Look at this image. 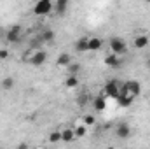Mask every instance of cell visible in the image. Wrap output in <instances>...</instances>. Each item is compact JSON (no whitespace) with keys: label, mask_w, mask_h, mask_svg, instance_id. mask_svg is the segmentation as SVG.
Masks as SVG:
<instances>
[{"label":"cell","mask_w":150,"mask_h":149,"mask_svg":"<svg viewBox=\"0 0 150 149\" xmlns=\"http://www.w3.org/2000/svg\"><path fill=\"white\" fill-rule=\"evenodd\" d=\"M117 102H119L120 107H131L133 102H134V97H131V95H119Z\"/></svg>","instance_id":"obj_10"},{"label":"cell","mask_w":150,"mask_h":149,"mask_svg":"<svg viewBox=\"0 0 150 149\" xmlns=\"http://www.w3.org/2000/svg\"><path fill=\"white\" fill-rule=\"evenodd\" d=\"M75 137H79V139H82V137H86V133H87V126H84V125H80V126H75Z\"/></svg>","instance_id":"obj_17"},{"label":"cell","mask_w":150,"mask_h":149,"mask_svg":"<svg viewBox=\"0 0 150 149\" xmlns=\"http://www.w3.org/2000/svg\"><path fill=\"white\" fill-rule=\"evenodd\" d=\"M87 98H89V97H87L86 93H82V95L79 97V105H82V107H84V105L87 104Z\"/></svg>","instance_id":"obj_24"},{"label":"cell","mask_w":150,"mask_h":149,"mask_svg":"<svg viewBox=\"0 0 150 149\" xmlns=\"http://www.w3.org/2000/svg\"><path fill=\"white\" fill-rule=\"evenodd\" d=\"M115 135H117L119 139H127V137L131 135V126H129L127 123H119L117 128H115Z\"/></svg>","instance_id":"obj_6"},{"label":"cell","mask_w":150,"mask_h":149,"mask_svg":"<svg viewBox=\"0 0 150 149\" xmlns=\"http://www.w3.org/2000/svg\"><path fill=\"white\" fill-rule=\"evenodd\" d=\"M18 149H28V144H25V142H23V144H19V146H18Z\"/></svg>","instance_id":"obj_26"},{"label":"cell","mask_w":150,"mask_h":149,"mask_svg":"<svg viewBox=\"0 0 150 149\" xmlns=\"http://www.w3.org/2000/svg\"><path fill=\"white\" fill-rule=\"evenodd\" d=\"M94 123H96V119H94L93 114H86L84 116V126H93Z\"/></svg>","instance_id":"obj_20"},{"label":"cell","mask_w":150,"mask_h":149,"mask_svg":"<svg viewBox=\"0 0 150 149\" xmlns=\"http://www.w3.org/2000/svg\"><path fill=\"white\" fill-rule=\"evenodd\" d=\"M40 44H42V39H40V35H38V37L32 39V42H30V47H35V49H37Z\"/></svg>","instance_id":"obj_23"},{"label":"cell","mask_w":150,"mask_h":149,"mask_svg":"<svg viewBox=\"0 0 150 149\" xmlns=\"http://www.w3.org/2000/svg\"><path fill=\"white\" fill-rule=\"evenodd\" d=\"M45 60H47V53L42 51V49H38V51L33 53V56L30 58V63H32L33 67H40V65L45 63Z\"/></svg>","instance_id":"obj_5"},{"label":"cell","mask_w":150,"mask_h":149,"mask_svg":"<svg viewBox=\"0 0 150 149\" xmlns=\"http://www.w3.org/2000/svg\"><path fill=\"white\" fill-rule=\"evenodd\" d=\"M110 49H112L113 54H122V53H126V42H124V39L120 37H112L110 39Z\"/></svg>","instance_id":"obj_4"},{"label":"cell","mask_w":150,"mask_h":149,"mask_svg":"<svg viewBox=\"0 0 150 149\" xmlns=\"http://www.w3.org/2000/svg\"><path fill=\"white\" fill-rule=\"evenodd\" d=\"M40 39H42V42H52L54 40V32L51 28H44L42 34H40Z\"/></svg>","instance_id":"obj_16"},{"label":"cell","mask_w":150,"mask_h":149,"mask_svg":"<svg viewBox=\"0 0 150 149\" xmlns=\"http://www.w3.org/2000/svg\"><path fill=\"white\" fill-rule=\"evenodd\" d=\"M75 139V132L72 128H65V130H61V142H67V144H70V142H74Z\"/></svg>","instance_id":"obj_11"},{"label":"cell","mask_w":150,"mask_h":149,"mask_svg":"<svg viewBox=\"0 0 150 149\" xmlns=\"http://www.w3.org/2000/svg\"><path fill=\"white\" fill-rule=\"evenodd\" d=\"M150 42L149 35H138V37L134 39V47L136 49H143V47H147Z\"/></svg>","instance_id":"obj_13"},{"label":"cell","mask_w":150,"mask_h":149,"mask_svg":"<svg viewBox=\"0 0 150 149\" xmlns=\"http://www.w3.org/2000/svg\"><path fill=\"white\" fill-rule=\"evenodd\" d=\"M75 49L79 53H86L89 51V37H80L77 42H75Z\"/></svg>","instance_id":"obj_9"},{"label":"cell","mask_w":150,"mask_h":149,"mask_svg":"<svg viewBox=\"0 0 150 149\" xmlns=\"http://www.w3.org/2000/svg\"><path fill=\"white\" fill-rule=\"evenodd\" d=\"M9 58V51L7 49H0V60H7Z\"/></svg>","instance_id":"obj_25"},{"label":"cell","mask_w":150,"mask_h":149,"mask_svg":"<svg viewBox=\"0 0 150 149\" xmlns=\"http://www.w3.org/2000/svg\"><path fill=\"white\" fill-rule=\"evenodd\" d=\"M120 95V82L115 81V79H110L107 84H105V97H112L117 100V97Z\"/></svg>","instance_id":"obj_1"},{"label":"cell","mask_w":150,"mask_h":149,"mask_svg":"<svg viewBox=\"0 0 150 149\" xmlns=\"http://www.w3.org/2000/svg\"><path fill=\"white\" fill-rule=\"evenodd\" d=\"M65 84H67V88H75V86L79 84L77 75H68V77H67V81H65Z\"/></svg>","instance_id":"obj_18"},{"label":"cell","mask_w":150,"mask_h":149,"mask_svg":"<svg viewBox=\"0 0 150 149\" xmlns=\"http://www.w3.org/2000/svg\"><path fill=\"white\" fill-rule=\"evenodd\" d=\"M107 149H115V148H113V146H108V148H107Z\"/></svg>","instance_id":"obj_28"},{"label":"cell","mask_w":150,"mask_h":149,"mask_svg":"<svg viewBox=\"0 0 150 149\" xmlns=\"http://www.w3.org/2000/svg\"><path fill=\"white\" fill-rule=\"evenodd\" d=\"M67 69H68V74L70 75H77V72L80 70V65H79V63H70Z\"/></svg>","instance_id":"obj_22"},{"label":"cell","mask_w":150,"mask_h":149,"mask_svg":"<svg viewBox=\"0 0 150 149\" xmlns=\"http://www.w3.org/2000/svg\"><path fill=\"white\" fill-rule=\"evenodd\" d=\"M145 65H147V69H150V56L145 60Z\"/></svg>","instance_id":"obj_27"},{"label":"cell","mask_w":150,"mask_h":149,"mask_svg":"<svg viewBox=\"0 0 150 149\" xmlns=\"http://www.w3.org/2000/svg\"><path fill=\"white\" fill-rule=\"evenodd\" d=\"M12 86H14V79H12V77H5V79L2 81V88H4V90H11Z\"/></svg>","instance_id":"obj_19"},{"label":"cell","mask_w":150,"mask_h":149,"mask_svg":"<svg viewBox=\"0 0 150 149\" xmlns=\"http://www.w3.org/2000/svg\"><path fill=\"white\" fill-rule=\"evenodd\" d=\"M21 34H23V27H21V25H14V27H11L9 32L5 34V40H7L9 44H16V42H19Z\"/></svg>","instance_id":"obj_2"},{"label":"cell","mask_w":150,"mask_h":149,"mask_svg":"<svg viewBox=\"0 0 150 149\" xmlns=\"http://www.w3.org/2000/svg\"><path fill=\"white\" fill-rule=\"evenodd\" d=\"M93 107H94V111H98V112L105 111V109H107V98H105V95L94 97V98H93Z\"/></svg>","instance_id":"obj_7"},{"label":"cell","mask_w":150,"mask_h":149,"mask_svg":"<svg viewBox=\"0 0 150 149\" xmlns=\"http://www.w3.org/2000/svg\"><path fill=\"white\" fill-rule=\"evenodd\" d=\"M70 63H72V56H70L68 53L59 54V56H58V60H56V65H58V67H68Z\"/></svg>","instance_id":"obj_12"},{"label":"cell","mask_w":150,"mask_h":149,"mask_svg":"<svg viewBox=\"0 0 150 149\" xmlns=\"http://www.w3.org/2000/svg\"><path fill=\"white\" fill-rule=\"evenodd\" d=\"M49 142H52V144L61 142V132H52V133L49 135Z\"/></svg>","instance_id":"obj_21"},{"label":"cell","mask_w":150,"mask_h":149,"mask_svg":"<svg viewBox=\"0 0 150 149\" xmlns=\"http://www.w3.org/2000/svg\"><path fill=\"white\" fill-rule=\"evenodd\" d=\"M52 9H54V5H52L51 0H40V2H37V4L33 5V12H35V14H40V16L49 14Z\"/></svg>","instance_id":"obj_3"},{"label":"cell","mask_w":150,"mask_h":149,"mask_svg":"<svg viewBox=\"0 0 150 149\" xmlns=\"http://www.w3.org/2000/svg\"><path fill=\"white\" fill-rule=\"evenodd\" d=\"M105 65L107 67H112V69H119L120 65H122V62H120V58L117 56V54H108V56H105Z\"/></svg>","instance_id":"obj_8"},{"label":"cell","mask_w":150,"mask_h":149,"mask_svg":"<svg viewBox=\"0 0 150 149\" xmlns=\"http://www.w3.org/2000/svg\"><path fill=\"white\" fill-rule=\"evenodd\" d=\"M67 7H68V2L67 0H58L56 4H54V11H56V14H65L67 12Z\"/></svg>","instance_id":"obj_15"},{"label":"cell","mask_w":150,"mask_h":149,"mask_svg":"<svg viewBox=\"0 0 150 149\" xmlns=\"http://www.w3.org/2000/svg\"><path fill=\"white\" fill-rule=\"evenodd\" d=\"M103 47V40L100 37H89V51H98Z\"/></svg>","instance_id":"obj_14"}]
</instances>
